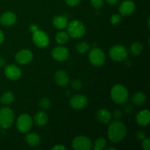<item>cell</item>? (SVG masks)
Returning <instances> with one entry per match:
<instances>
[{
    "mask_svg": "<svg viewBox=\"0 0 150 150\" xmlns=\"http://www.w3.org/2000/svg\"><path fill=\"white\" fill-rule=\"evenodd\" d=\"M107 142L106 140L103 138H99L95 141L94 144V149L95 150H101L103 149L106 146Z\"/></svg>",
    "mask_w": 150,
    "mask_h": 150,
    "instance_id": "obj_27",
    "label": "cell"
},
{
    "mask_svg": "<svg viewBox=\"0 0 150 150\" xmlns=\"http://www.w3.org/2000/svg\"><path fill=\"white\" fill-rule=\"evenodd\" d=\"M14 122L13 111L8 107L0 109V126L4 129L10 128Z\"/></svg>",
    "mask_w": 150,
    "mask_h": 150,
    "instance_id": "obj_4",
    "label": "cell"
},
{
    "mask_svg": "<svg viewBox=\"0 0 150 150\" xmlns=\"http://www.w3.org/2000/svg\"><path fill=\"white\" fill-rule=\"evenodd\" d=\"M127 48L121 45H116L111 47L109 50V56L111 59L116 62H123L127 59Z\"/></svg>",
    "mask_w": 150,
    "mask_h": 150,
    "instance_id": "obj_6",
    "label": "cell"
},
{
    "mask_svg": "<svg viewBox=\"0 0 150 150\" xmlns=\"http://www.w3.org/2000/svg\"><path fill=\"white\" fill-rule=\"evenodd\" d=\"M117 149V148L116 147H108L107 148V150H116Z\"/></svg>",
    "mask_w": 150,
    "mask_h": 150,
    "instance_id": "obj_42",
    "label": "cell"
},
{
    "mask_svg": "<svg viewBox=\"0 0 150 150\" xmlns=\"http://www.w3.org/2000/svg\"><path fill=\"white\" fill-rule=\"evenodd\" d=\"M89 49H90V46H89V45L87 42H79L76 46V51L81 54H86V52L89 51Z\"/></svg>",
    "mask_w": 150,
    "mask_h": 150,
    "instance_id": "obj_26",
    "label": "cell"
},
{
    "mask_svg": "<svg viewBox=\"0 0 150 150\" xmlns=\"http://www.w3.org/2000/svg\"><path fill=\"white\" fill-rule=\"evenodd\" d=\"M142 148L144 150H149L150 149V139L149 138H145L142 140Z\"/></svg>",
    "mask_w": 150,
    "mask_h": 150,
    "instance_id": "obj_32",
    "label": "cell"
},
{
    "mask_svg": "<svg viewBox=\"0 0 150 150\" xmlns=\"http://www.w3.org/2000/svg\"><path fill=\"white\" fill-rule=\"evenodd\" d=\"M33 59V54L29 49H22L16 55V60L20 64H27Z\"/></svg>",
    "mask_w": 150,
    "mask_h": 150,
    "instance_id": "obj_12",
    "label": "cell"
},
{
    "mask_svg": "<svg viewBox=\"0 0 150 150\" xmlns=\"http://www.w3.org/2000/svg\"><path fill=\"white\" fill-rule=\"evenodd\" d=\"M143 49H144L143 45H142L141 42H133V43L131 45L130 51L131 55L134 56V57H136V56H139L142 54V51H143Z\"/></svg>",
    "mask_w": 150,
    "mask_h": 150,
    "instance_id": "obj_24",
    "label": "cell"
},
{
    "mask_svg": "<svg viewBox=\"0 0 150 150\" xmlns=\"http://www.w3.org/2000/svg\"><path fill=\"white\" fill-rule=\"evenodd\" d=\"M97 120L103 124H108L111 120V114L109 111L105 108H101L98 110L96 113Z\"/></svg>",
    "mask_w": 150,
    "mask_h": 150,
    "instance_id": "obj_18",
    "label": "cell"
},
{
    "mask_svg": "<svg viewBox=\"0 0 150 150\" xmlns=\"http://www.w3.org/2000/svg\"><path fill=\"white\" fill-rule=\"evenodd\" d=\"M35 122L38 126H43L47 124L48 121V114L42 110V111H39L35 114V117H34Z\"/></svg>",
    "mask_w": 150,
    "mask_h": 150,
    "instance_id": "obj_20",
    "label": "cell"
},
{
    "mask_svg": "<svg viewBox=\"0 0 150 150\" xmlns=\"http://www.w3.org/2000/svg\"><path fill=\"white\" fill-rule=\"evenodd\" d=\"M105 1L108 3H109L110 4H111V5H114V4H117L120 0H105Z\"/></svg>",
    "mask_w": 150,
    "mask_h": 150,
    "instance_id": "obj_39",
    "label": "cell"
},
{
    "mask_svg": "<svg viewBox=\"0 0 150 150\" xmlns=\"http://www.w3.org/2000/svg\"><path fill=\"white\" fill-rule=\"evenodd\" d=\"M4 35L2 32V31L0 29V44H1L3 42H4Z\"/></svg>",
    "mask_w": 150,
    "mask_h": 150,
    "instance_id": "obj_40",
    "label": "cell"
},
{
    "mask_svg": "<svg viewBox=\"0 0 150 150\" xmlns=\"http://www.w3.org/2000/svg\"><path fill=\"white\" fill-rule=\"evenodd\" d=\"M67 33L73 38H81L86 33V27L81 21L74 20L70 21L67 26Z\"/></svg>",
    "mask_w": 150,
    "mask_h": 150,
    "instance_id": "obj_3",
    "label": "cell"
},
{
    "mask_svg": "<svg viewBox=\"0 0 150 150\" xmlns=\"http://www.w3.org/2000/svg\"><path fill=\"white\" fill-rule=\"evenodd\" d=\"M88 100L85 95H76L72 97L70 100V104L73 108L76 110H81L87 105Z\"/></svg>",
    "mask_w": 150,
    "mask_h": 150,
    "instance_id": "obj_11",
    "label": "cell"
},
{
    "mask_svg": "<svg viewBox=\"0 0 150 150\" xmlns=\"http://www.w3.org/2000/svg\"><path fill=\"white\" fill-rule=\"evenodd\" d=\"M25 140H26V143L32 147L38 146L40 143V137L36 133H29L26 134Z\"/></svg>",
    "mask_w": 150,
    "mask_h": 150,
    "instance_id": "obj_21",
    "label": "cell"
},
{
    "mask_svg": "<svg viewBox=\"0 0 150 150\" xmlns=\"http://www.w3.org/2000/svg\"><path fill=\"white\" fill-rule=\"evenodd\" d=\"M4 75L10 80L16 81L21 76V70L15 64H9L4 68Z\"/></svg>",
    "mask_w": 150,
    "mask_h": 150,
    "instance_id": "obj_13",
    "label": "cell"
},
{
    "mask_svg": "<svg viewBox=\"0 0 150 150\" xmlns=\"http://www.w3.org/2000/svg\"><path fill=\"white\" fill-rule=\"evenodd\" d=\"M32 40L36 46L44 48L48 46L50 42L49 37L45 32L38 29L32 33Z\"/></svg>",
    "mask_w": 150,
    "mask_h": 150,
    "instance_id": "obj_8",
    "label": "cell"
},
{
    "mask_svg": "<svg viewBox=\"0 0 150 150\" xmlns=\"http://www.w3.org/2000/svg\"><path fill=\"white\" fill-rule=\"evenodd\" d=\"M81 0H65V2L67 5L70 7H75L80 3Z\"/></svg>",
    "mask_w": 150,
    "mask_h": 150,
    "instance_id": "obj_34",
    "label": "cell"
},
{
    "mask_svg": "<svg viewBox=\"0 0 150 150\" xmlns=\"http://www.w3.org/2000/svg\"><path fill=\"white\" fill-rule=\"evenodd\" d=\"M127 135V127L119 120H114L110 123L108 128V137L113 143L121 142Z\"/></svg>",
    "mask_w": 150,
    "mask_h": 150,
    "instance_id": "obj_1",
    "label": "cell"
},
{
    "mask_svg": "<svg viewBox=\"0 0 150 150\" xmlns=\"http://www.w3.org/2000/svg\"><path fill=\"white\" fill-rule=\"evenodd\" d=\"M69 40V35L64 31L59 32L56 35V41L59 44H65Z\"/></svg>",
    "mask_w": 150,
    "mask_h": 150,
    "instance_id": "obj_25",
    "label": "cell"
},
{
    "mask_svg": "<svg viewBox=\"0 0 150 150\" xmlns=\"http://www.w3.org/2000/svg\"><path fill=\"white\" fill-rule=\"evenodd\" d=\"M122 20L121 15L120 14H114L111 18V23L112 24H118L120 23Z\"/></svg>",
    "mask_w": 150,
    "mask_h": 150,
    "instance_id": "obj_30",
    "label": "cell"
},
{
    "mask_svg": "<svg viewBox=\"0 0 150 150\" xmlns=\"http://www.w3.org/2000/svg\"><path fill=\"white\" fill-rule=\"evenodd\" d=\"M136 121L141 126H146L150 122V112L149 110H142L137 113L136 116Z\"/></svg>",
    "mask_w": 150,
    "mask_h": 150,
    "instance_id": "obj_17",
    "label": "cell"
},
{
    "mask_svg": "<svg viewBox=\"0 0 150 150\" xmlns=\"http://www.w3.org/2000/svg\"><path fill=\"white\" fill-rule=\"evenodd\" d=\"M111 117H112L113 119H114V120H119L120 119H121L122 117L121 111L117 109L114 110V111H113L112 114H111Z\"/></svg>",
    "mask_w": 150,
    "mask_h": 150,
    "instance_id": "obj_33",
    "label": "cell"
},
{
    "mask_svg": "<svg viewBox=\"0 0 150 150\" xmlns=\"http://www.w3.org/2000/svg\"><path fill=\"white\" fill-rule=\"evenodd\" d=\"M111 97L115 103L124 104L128 100V90L124 85L117 84L111 89Z\"/></svg>",
    "mask_w": 150,
    "mask_h": 150,
    "instance_id": "obj_2",
    "label": "cell"
},
{
    "mask_svg": "<svg viewBox=\"0 0 150 150\" xmlns=\"http://www.w3.org/2000/svg\"><path fill=\"white\" fill-rule=\"evenodd\" d=\"M124 108H125V112L127 113V114H130L133 112V107H132L130 105H129V104H126V105H125Z\"/></svg>",
    "mask_w": 150,
    "mask_h": 150,
    "instance_id": "obj_35",
    "label": "cell"
},
{
    "mask_svg": "<svg viewBox=\"0 0 150 150\" xmlns=\"http://www.w3.org/2000/svg\"><path fill=\"white\" fill-rule=\"evenodd\" d=\"M89 59L91 64L97 67H100L105 64L106 57L103 51H102L100 48H94L89 51Z\"/></svg>",
    "mask_w": 150,
    "mask_h": 150,
    "instance_id": "obj_7",
    "label": "cell"
},
{
    "mask_svg": "<svg viewBox=\"0 0 150 150\" xmlns=\"http://www.w3.org/2000/svg\"><path fill=\"white\" fill-rule=\"evenodd\" d=\"M53 150H66V147L62 144H57L52 148Z\"/></svg>",
    "mask_w": 150,
    "mask_h": 150,
    "instance_id": "obj_37",
    "label": "cell"
},
{
    "mask_svg": "<svg viewBox=\"0 0 150 150\" xmlns=\"http://www.w3.org/2000/svg\"><path fill=\"white\" fill-rule=\"evenodd\" d=\"M91 4L95 8L100 9L103 6V0H91Z\"/></svg>",
    "mask_w": 150,
    "mask_h": 150,
    "instance_id": "obj_31",
    "label": "cell"
},
{
    "mask_svg": "<svg viewBox=\"0 0 150 150\" xmlns=\"http://www.w3.org/2000/svg\"><path fill=\"white\" fill-rule=\"evenodd\" d=\"M55 82L60 86H66L70 82V77L66 71L63 70H59L54 75Z\"/></svg>",
    "mask_w": 150,
    "mask_h": 150,
    "instance_id": "obj_15",
    "label": "cell"
},
{
    "mask_svg": "<svg viewBox=\"0 0 150 150\" xmlns=\"http://www.w3.org/2000/svg\"><path fill=\"white\" fill-rule=\"evenodd\" d=\"M29 29H30L31 32L33 33L34 32H35V31L38 30V29H38V26H37L36 24H32L30 26H29Z\"/></svg>",
    "mask_w": 150,
    "mask_h": 150,
    "instance_id": "obj_38",
    "label": "cell"
},
{
    "mask_svg": "<svg viewBox=\"0 0 150 150\" xmlns=\"http://www.w3.org/2000/svg\"><path fill=\"white\" fill-rule=\"evenodd\" d=\"M132 102L136 105H142L146 102V96L142 92H137L132 96Z\"/></svg>",
    "mask_w": 150,
    "mask_h": 150,
    "instance_id": "obj_22",
    "label": "cell"
},
{
    "mask_svg": "<svg viewBox=\"0 0 150 150\" xmlns=\"http://www.w3.org/2000/svg\"><path fill=\"white\" fill-rule=\"evenodd\" d=\"M51 56L57 61H66L70 57V51L64 46H57L52 50Z\"/></svg>",
    "mask_w": 150,
    "mask_h": 150,
    "instance_id": "obj_10",
    "label": "cell"
},
{
    "mask_svg": "<svg viewBox=\"0 0 150 150\" xmlns=\"http://www.w3.org/2000/svg\"><path fill=\"white\" fill-rule=\"evenodd\" d=\"M136 10L135 3L131 0H125L119 7V12L122 16H127L131 15Z\"/></svg>",
    "mask_w": 150,
    "mask_h": 150,
    "instance_id": "obj_14",
    "label": "cell"
},
{
    "mask_svg": "<svg viewBox=\"0 0 150 150\" xmlns=\"http://www.w3.org/2000/svg\"><path fill=\"white\" fill-rule=\"evenodd\" d=\"M39 106L42 110H46L51 106V100L48 98H42L39 102Z\"/></svg>",
    "mask_w": 150,
    "mask_h": 150,
    "instance_id": "obj_28",
    "label": "cell"
},
{
    "mask_svg": "<svg viewBox=\"0 0 150 150\" xmlns=\"http://www.w3.org/2000/svg\"><path fill=\"white\" fill-rule=\"evenodd\" d=\"M33 125V120L30 115L23 114L20 115L16 122V127L19 132L21 133H26L31 130Z\"/></svg>",
    "mask_w": 150,
    "mask_h": 150,
    "instance_id": "obj_5",
    "label": "cell"
},
{
    "mask_svg": "<svg viewBox=\"0 0 150 150\" xmlns=\"http://www.w3.org/2000/svg\"><path fill=\"white\" fill-rule=\"evenodd\" d=\"M14 94L11 92H6L0 98V102L3 105H10L14 101Z\"/></svg>",
    "mask_w": 150,
    "mask_h": 150,
    "instance_id": "obj_23",
    "label": "cell"
},
{
    "mask_svg": "<svg viewBox=\"0 0 150 150\" xmlns=\"http://www.w3.org/2000/svg\"><path fill=\"white\" fill-rule=\"evenodd\" d=\"M70 86L74 89H80L83 86V83L79 79H74L70 82Z\"/></svg>",
    "mask_w": 150,
    "mask_h": 150,
    "instance_id": "obj_29",
    "label": "cell"
},
{
    "mask_svg": "<svg viewBox=\"0 0 150 150\" xmlns=\"http://www.w3.org/2000/svg\"><path fill=\"white\" fill-rule=\"evenodd\" d=\"M16 21V16L13 12L7 11L2 13L0 16V23L4 26H10Z\"/></svg>",
    "mask_w": 150,
    "mask_h": 150,
    "instance_id": "obj_16",
    "label": "cell"
},
{
    "mask_svg": "<svg viewBox=\"0 0 150 150\" xmlns=\"http://www.w3.org/2000/svg\"><path fill=\"white\" fill-rule=\"evenodd\" d=\"M5 59L3 57H0V67H3L5 65Z\"/></svg>",
    "mask_w": 150,
    "mask_h": 150,
    "instance_id": "obj_41",
    "label": "cell"
},
{
    "mask_svg": "<svg viewBox=\"0 0 150 150\" xmlns=\"http://www.w3.org/2000/svg\"><path fill=\"white\" fill-rule=\"evenodd\" d=\"M92 146V141L84 136H79L72 142V146L76 150H89Z\"/></svg>",
    "mask_w": 150,
    "mask_h": 150,
    "instance_id": "obj_9",
    "label": "cell"
},
{
    "mask_svg": "<svg viewBox=\"0 0 150 150\" xmlns=\"http://www.w3.org/2000/svg\"><path fill=\"white\" fill-rule=\"evenodd\" d=\"M136 138L139 140L142 141L146 138V136H145V133L143 131H138L136 133Z\"/></svg>",
    "mask_w": 150,
    "mask_h": 150,
    "instance_id": "obj_36",
    "label": "cell"
},
{
    "mask_svg": "<svg viewBox=\"0 0 150 150\" xmlns=\"http://www.w3.org/2000/svg\"><path fill=\"white\" fill-rule=\"evenodd\" d=\"M53 25L54 27L57 29H65L67 27V24H68V21H67V18L64 17V16H57L53 18L52 21Z\"/></svg>",
    "mask_w": 150,
    "mask_h": 150,
    "instance_id": "obj_19",
    "label": "cell"
}]
</instances>
